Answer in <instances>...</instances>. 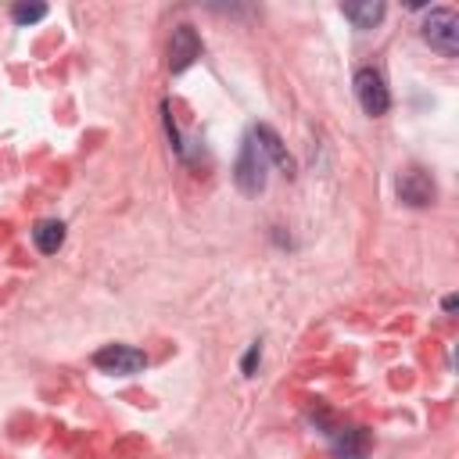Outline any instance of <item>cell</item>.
Masks as SVG:
<instances>
[{"instance_id": "8", "label": "cell", "mask_w": 459, "mask_h": 459, "mask_svg": "<svg viewBox=\"0 0 459 459\" xmlns=\"http://www.w3.org/2000/svg\"><path fill=\"white\" fill-rule=\"evenodd\" d=\"M326 434H330V445H333L337 459H366L369 434L362 427H330Z\"/></svg>"}, {"instance_id": "2", "label": "cell", "mask_w": 459, "mask_h": 459, "mask_svg": "<svg viewBox=\"0 0 459 459\" xmlns=\"http://www.w3.org/2000/svg\"><path fill=\"white\" fill-rule=\"evenodd\" d=\"M420 32H423V39L437 54H445V57H455L459 54V18H455L452 7H434L427 14V22H423Z\"/></svg>"}, {"instance_id": "14", "label": "cell", "mask_w": 459, "mask_h": 459, "mask_svg": "<svg viewBox=\"0 0 459 459\" xmlns=\"http://www.w3.org/2000/svg\"><path fill=\"white\" fill-rule=\"evenodd\" d=\"M455 305H459V301H455V294H448V298L441 301V308H445V312H455Z\"/></svg>"}, {"instance_id": "12", "label": "cell", "mask_w": 459, "mask_h": 459, "mask_svg": "<svg viewBox=\"0 0 459 459\" xmlns=\"http://www.w3.org/2000/svg\"><path fill=\"white\" fill-rule=\"evenodd\" d=\"M161 118H165V136H169V143H172V151H176V158H179V161H186V140L179 136V129H176V122H172V111H169V100L161 104Z\"/></svg>"}, {"instance_id": "10", "label": "cell", "mask_w": 459, "mask_h": 459, "mask_svg": "<svg viewBox=\"0 0 459 459\" xmlns=\"http://www.w3.org/2000/svg\"><path fill=\"white\" fill-rule=\"evenodd\" d=\"M341 11H344V18H348L355 29H362V32H366V29H373V25L384 18V11H387V7H384L380 0H366V4H344Z\"/></svg>"}, {"instance_id": "9", "label": "cell", "mask_w": 459, "mask_h": 459, "mask_svg": "<svg viewBox=\"0 0 459 459\" xmlns=\"http://www.w3.org/2000/svg\"><path fill=\"white\" fill-rule=\"evenodd\" d=\"M32 244L39 255H57L65 244V222L61 219H39L32 226Z\"/></svg>"}, {"instance_id": "7", "label": "cell", "mask_w": 459, "mask_h": 459, "mask_svg": "<svg viewBox=\"0 0 459 459\" xmlns=\"http://www.w3.org/2000/svg\"><path fill=\"white\" fill-rule=\"evenodd\" d=\"M251 136L258 140V147H262V154H265V161H273L280 172H287V176H294V158L287 154V147H283V140H280V133L273 129V126H265V122H258V126H251Z\"/></svg>"}, {"instance_id": "5", "label": "cell", "mask_w": 459, "mask_h": 459, "mask_svg": "<svg viewBox=\"0 0 459 459\" xmlns=\"http://www.w3.org/2000/svg\"><path fill=\"white\" fill-rule=\"evenodd\" d=\"M394 190H398V197H402L409 208H427V204H434V197H437V186H434L430 172L420 169V165H409L405 172H398Z\"/></svg>"}, {"instance_id": "6", "label": "cell", "mask_w": 459, "mask_h": 459, "mask_svg": "<svg viewBox=\"0 0 459 459\" xmlns=\"http://www.w3.org/2000/svg\"><path fill=\"white\" fill-rule=\"evenodd\" d=\"M197 57H201V36L190 25H176L172 39H169V68L172 72H186Z\"/></svg>"}, {"instance_id": "11", "label": "cell", "mask_w": 459, "mask_h": 459, "mask_svg": "<svg viewBox=\"0 0 459 459\" xmlns=\"http://www.w3.org/2000/svg\"><path fill=\"white\" fill-rule=\"evenodd\" d=\"M39 18H47V4H14L11 7V22L14 25H32Z\"/></svg>"}, {"instance_id": "1", "label": "cell", "mask_w": 459, "mask_h": 459, "mask_svg": "<svg viewBox=\"0 0 459 459\" xmlns=\"http://www.w3.org/2000/svg\"><path fill=\"white\" fill-rule=\"evenodd\" d=\"M269 161H265V154H262V147H258V140L247 133L244 140H240V154H237V161H233V183H237V190L244 194V197H258L262 190H265V183H269Z\"/></svg>"}, {"instance_id": "13", "label": "cell", "mask_w": 459, "mask_h": 459, "mask_svg": "<svg viewBox=\"0 0 459 459\" xmlns=\"http://www.w3.org/2000/svg\"><path fill=\"white\" fill-rule=\"evenodd\" d=\"M258 362H262V341H251V348H247L244 359H240V373H244V377H255Z\"/></svg>"}, {"instance_id": "4", "label": "cell", "mask_w": 459, "mask_h": 459, "mask_svg": "<svg viewBox=\"0 0 459 459\" xmlns=\"http://www.w3.org/2000/svg\"><path fill=\"white\" fill-rule=\"evenodd\" d=\"M93 366L104 373H115V377H133V373L147 369V355L133 344H104L93 351Z\"/></svg>"}, {"instance_id": "3", "label": "cell", "mask_w": 459, "mask_h": 459, "mask_svg": "<svg viewBox=\"0 0 459 459\" xmlns=\"http://www.w3.org/2000/svg\"><path fill=\"white\" fill-rule=\"evenodd\" d=\"M351 82H355V97H359L366 115L380 118V115L391 111V90H387V82H384V75L377 68H359Z\"/></svg>"}]
</instances>
